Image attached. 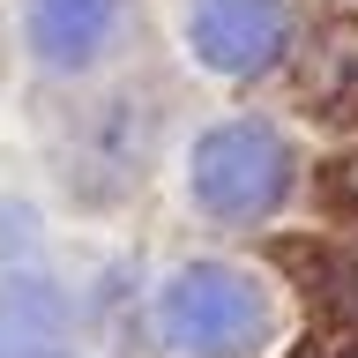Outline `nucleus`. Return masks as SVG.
Segmentation results:
<instances>
[{
	"instance_id": "nucleus-1",
	"label": "nucleus",
	"mask_w": 358,
	"mask_h": 358,
	"mask_svg": "<svg viewBox=\"0 0 358 358\" xmlns=\"http://www.w3.org/2000/svg\"><path fill=\"white\" fill-rule=\"evenodd\" d=\"M268 336V291L246 268L194 262L157 291V351L164 358H254Z\"/></svg>"
},
{
	"instance_id": "nucleus-2",
	"label": "nucleus",
	"mask_w": 358,
	"mask_h": 358,
	"mask_svg": "<svg viewBox=\"0 0 358 358\" xmlns=\"http://www.w3.org/2000/svg\"><path fill=\"white\" fill-rule=\"evenodd\" d=\"M284 187H291V150L262 120H231V127H209L194 142V201L209 217L254 224L284 201Z\"/></svg>"
},
{
	"instance_id": "nucleus-3",
	"label": "nucleus",
	"mask_w": 358,
	"mask_h": 358,
	"mask_svg": "<svg viewBox=\"0 0 358 358\" xmlns=\"http://www.w3.org/2000/svg\"><path fill=\"white\" fill-rule=\"evenodd\" d=\"M187 38L217 75H262L291 38V0H194Z\"/></svg>"
},
{
	"instance_id": "nucleus-4",
	"label": "nucleus",
	"mask_w": 358,
	"mask_h": 358,
	"mask_svg": "<svg viewBox=\"0 0 358 358\" xmlns=\"http://www.w3.org/2000/svg\"><path fill=\"white\" fill-rule=\"evenodd\" d=\"M67 299L45 284L38 268H8L0 276V358H67Z\"/></svg>"
},
{
	"instance_id": "nucleus-5",
	"label": "nucleus",
	"mask_w": 358,
	"mask_h": 358,
	"mask_svg": "<svg viewBox=\"0 0 358 358\" xmlns=\"http://www.w3.org/2000/svg\"><path fill=\"white\" fill-rule=\"evenodd\" d=\"M112 22H120V0H30V52L52 75H75L97 60Z\"/></svg>"
},
{
	"instance_id": "nucleus-6",
	"label": "nucleus",
	"mask_w": 358,
	"mask_h": 358,
	"mask_svg": "<svg viewBox=\"0 0 358 358\" xmlns=\"http://www.w3.org/2000/svg\"><path fill=\"white\" fill-rule=\"evenodd\" d=\"M299 97L321 120H358V22H329L299 67Z\"/></svg>"
},
{
	"instance_id": "nucleus-7",
	"label": "nucleus",
	"mask_w": 358,
	"mask_h": 358,
	"mask_svg": "<svg viewBox=\"0 0 358 358\" xmlns=\"http://www.w3.org/2000/svg\"><path fill=\"white\" fill-rule=\"evenodd\" d=\"M329 209L343 217V231H358V164H336V179H329Z\"/></svg>"
},
{
	"instance_id": "nucleus-8",
	"label": "nucleus",
	"mask_w": 358,
	"mask_h": 358,
	"mask_svg": "<svg viewBox=\"0 0 358 358\" xmlns=\"http://www.w3.org/2000/svg\"><path fill=\"white\" fill-rule=\"evenodd\" d=\"M313 358H358V351H313Z\"/></svg>"
}]
</instances>
